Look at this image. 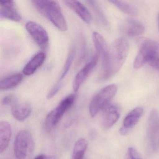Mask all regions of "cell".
<instances>
[{"label":"cell","instance_id":"9c48e42d","mask_svg":"<svg viewBox=\"0 0 159 159\" xmlns=\"http://www.w3.org/2000/svg\"><path fill=\"white\" fill-rule=\"evenodd\" d=\"M98 55H95L90 61L88 62L79 72L77 73L73 80L72 87L73 91L77 93L80 88L83 84L85 82L89 75L92 73L98 60Z\"/></svg>","mask_w":159,"mask_h":159},{"label":"cell","instance_id":"6da1fadb","mask_svg":"<svg viewBox=\"0 0 159 159\" xmlns=\"http://www.w3.org/2000/svg\"><path fill=\"white\" fill-rule=\"evenodd\" d=\"M34 7L59 30L66 31L67 25L60 5L57 2L46 0L32 1Z\"/></svg>","mask_w":159,"mask_h":159},{"label":"cell","instance_id":"e0dca14e","mask_svg":"<svg viewBox=\"0 0 159 159\" xmlns=\"http://www.w3.org/2000/svg\"><path fill=\"white\" fill-rule=\"evenodd\" d=\"M45 58L46 55L43 52L35 55L24 67L23 74L27 76L34 74L36 70L42 66L45 61Z\"/></svg>","mask_w":159,"mask_h":159},{"label":"cell","instance_id":"8992f818","mask_svg":"<svg viewBox=\"0 0 159 159\" xmlns=\"http://www.w3.org/2000/svg\"><path fill=\"white\" fill-rule=\"evenodd\" d=\"M93 40L98 55L101 57L102 60L101 79L108 80L110 50L104 37L100 33L94 32L93 34Z\"/></svg>","mask_w":159,"mask_h":159},{"label":"cell","instance_id":"7a4b0ae2","mask_svg":"<svg viewBox=\"0 0 159 159\" xmlns=\"http://www.w3.org/2000/svg\"><path fill=\"white\" fill-rule=\"evenodd\" d=\"M129 51V44L124 38L117 39L113 43L110 53L108 80L120 69L126 60Z\"/></svg>","mask_w":159,"mask_h":159},{"label":"cell","instance_id":"ac0fdd59","mask_svg":"<svg viewBox=\"0 0 159 159\" xmlns=\"http://www.w3.org/2000/svg\"><path fill=\"white\" fill-rule=\"evenodd\" d=\"M11 136V125L8 122L0 123V151L2 153L9 146Z\"/></svg>","mask_w":159,"mask_h":159},{"label":"cell","instance_id":"3957f363","mask_svg":"<svg viewBox=\"0 0 159 159\" xmlns=\"http://www.w3.org/2000/svg\"><path fill=\"white\" fill-rule=\"evenodd\" d=\"M117 87L115 84L107 85L101 89L91 100L89 110L90 115L94 117L103 109L110 104L111 101L116 95Z\"/></svg>","mask_w":159,"mask_h":159},{"label":"cell","instance_id":"83f0119b","mask_svg":"<svg viewBox=\"0 0 159 159\" xmlns=\"http://www.w3.org/2000/svg\"><path fill=\"white\" fill-rule=\"evenodd\" d=\"M158 26H159V16H158Z\"/></svg>","mask_w":159,"mask_h":159},{"label":"cell","instance_id":"cb8c5ba5","mask_svg":"<svg viewBox=\"0 0 159 159\" xmlns=\"http://www.w3.org/2000/svg\"><path fill=\"white\" fill-rule=\"evenodd\" d=\"M126 159H140L137 152L134 148H128Z\"/></svg>","mask_w":159,"mask_h":159},{"label":"cell","instance_id":"9a60e30c","mask_svg":"<svg viewBox=\"0 0 159 159\" xmlns=\"http://www.w3.org/2000/svg\"><path fill=\"white\" fill-rule=\"evenodd\" d=\"M122 30L127 36L136 37L143 34L145 27L143 24L138 20L129 18L124 22Z\"/></svg>","mask_w":159,"mask_h":159},{"label":"cell","instance_id":"d4e9b609","mask_svg":"<svg viewBox=\"0 0 159 159\" xmlns=\"http://www.w3.org/2000/svg\"><path fill=\"white\" fill-rule=\"evenodd\" d=\"M13 98L11 96H7L4 97L2 100V105L4 106H7V105H10L11 104L12 102H14Z\"/></svg>","mask_w":159,"mask_h":159},{"label":"cell","instance_id":"603a6c76","mask_svg":"<svg viewBox=\"0 0 159 159\" xmlns=\"http://www.w3.org/2000/svg\"><path fill=\"white\" fill-rule=\"evenodd\" d=\"M147 63L159 71V43L153 48L149 56Z\"/></svg>","mask_w":159,"mask_h":159},{"label":"cell","instance_id":"f1b7e54d","mask_svg":"<svg viewBox=\"0 0 159 159\" xmlns=\"http://www.w3.org/2000/svg\"></svg>","mask_w":159,"mask_h":159},{"label":"cell","instance_id":"484cf974","mask_svg":"<svg viewBox=\"0 0 159 159\" xmlns=\"http://www.w3.org/2000/svg\"><path fill=\"white\" fill-rule=\"evenodd\" d=\"M34 159H56V158L53 155L40 154L36 156Z\"/></svg>","mask_w":159,"mask_h":159},{"label":"cell","instance_id":"4fadbf2b","mask_svg":"<svg viewBox=\"0 0 159 159\" xmlns=\"http://www.w3.org/2000/svg\"><path fill=\"white\" fill-rule=\"evenodd\" d=\"M0 15L1 17L14 22H20L21 16L16 7L14 1H1Z\"/></svg>","mask_w":159,"mask_h":159},{"label":"cell","instance_id":"7c38bea8","mask_svg":"<svg viewBox=\"0 0 159 159\" xmlns=\"http://www.w3.org/2000/svg\"><path fill=\"white\" fill-rule=\"evenodd\" d=\"M75 53H76V51L74 48L70 52L66 60V63L64 65L60 77L58 79L57 84H56L54 86L53 88L50 91L47 95V98L48 99H51L53 98L61 89L62 84V81L66 78L70 69V67L73 63V60L75 57Z\"/></svg>","mask_w":159,"mask_h":159},{"label":"cell","instance_id":"52a82bcc","mask_svg":"<svg viewBox=\"0 0 159 159\" xmlns=\"http://www.w3.org/2000/svg\"><path fill=\"white\" fill-rule=\"evenodd\" d=\"M25 28L40 48H46L49 43V36L44 28L36 22L29 21L26 24Z\"/></svg>","mask_w":159,"mask_h":159},{"label":"cell","instance_id":"5b68a950","mask_svg":"<svg viewBox=\"0 0 159 159\" xmlns=\"http://www.w3.org/2000/svg\"><path fill=\"white\" fill-rule=\"evenodd\" d=\"M76 99V95H69L63 98L57 107L48 113L45 121V127L48 130H52L63 117L65 113L73 106Z\"/></svg>","mask_w":159,"mask_h":159},{"label":"cell","instance_id":"2e32d148","mask_svg":"<svg viewBox=\"0 0 159 159\" xmlns=\"http://www.w3.org/2000/svg\"><path fill=\"white\" fill-rule=\"evenodd\" d=\"M64 3L75 12L81 19L86 24L91 23L92 15L85 5L77 1H65Z\"/></svg>","mask_w":159,"mask_h":159},{"label":"cell","instance_id":"d6986e66","mask_svg":"<svg viewBox=\"0 0 159 159\" xmlns=\"http://www.w3.org/2000/svg\"><path fill=\"white\" fill-rule=\"evenodd\" d=\"M24 79L21 73L12 74L2 79L0 82V89L3 91L13 89L20 84Z\"/></svg>","mask_w":159,"mask_h":159},{"label":"cell","instance_id":"5bb4252c","mask_svg":"<svg viewBox=\"0 0 159 159\" xmlns=\"http://www.w3.org/2000/svg\"><path fill=\"white\" fill-rule=\"evenodd\" d=\"M31 112V106L26 101H15L13 103L11 113L15 119L19 121L25 120Z\"/></svg>","mask_w":159,"mask_h":159},{"label":"cell","instance_id":"8fae6325","mask_svg":"<svg viewBox=\"0 0 159 159\" xmlns=\"http://www.w3.org/2000/svg\"><path fill=\"white\" fill-rule=\"evenodd\" d=\"M102 125L106 129L111 128L120 119V110L117 106L109 104L103 110Z\"/></svg>","mask_w":159,"mask_h":159},{"label":"cell","instance_id":"ffe728a7","mask_svg":"<svg viewBox=\"0 0 159 159\" xmlns=\"http://www.w3.org/2000/svg\"><path fill=\"white\" fill-rule=\"evenodd\" d=\"M143 113V108L140 107L131 111L125 118L123 127L128 130L133 128L138 122Z\"/></svg>","mask_w":159,"mask_h":159},{"label":"cell","instance_id":"7402d4cb","mask_svg":"<svg viewBox=\"0 0 159 159\" xmlns=\"http://www.w3.org/2000/svg\"><path fill=\"white\" fill-rule=\"evenodd\" d=\"M109 2L125 13L134 16L137 14L138 12L137 9L136 8V7L128 2L122 1H115V0L110 1Z\"/></svg>","mask_w":159,"mask_h":159},{"label":"cell","instance_id":"44dd1931","mask_svg":"<svg viewBox=\"0 0 159 159\" xmlns=\"http://www.w3.org/2000/svg\"><path fill=\"white\" fill-rule=\"evenodd\" d=\"M88 147V142L84 138L77 140L73 148L72 159H84V154Z\"/></svg>","mask_w":159,"mask_h":159},{"label":"cell","instance_id":"4316f807","mask_svg":"<svg viewBox=\"0 0 159 159\" xmlns=\"http://www.w3.org/2000/svg\"><path fill=\"white\" fill-rule=\"evenodd\" d=\"M128 131H129V130H128V129H125L124 127H122L120 129V132L121 134L122 135H125L128 133Z\"/></svg>","mask_w":159,"mask_h":159},{"label":"cell","instance_id":"ba28073f","mask_svg":"<svg viewBox=\"0 0 159 159\" xmlns=\"http://www.w3.org/2000/svg\"><path fill=\"white\" fill-rule=\"evenodd\" d=\"M159 134V112L153 110L151 112L148 119L147 137L151 148H157V139Z\"/></svg>","mask_w":159,"mask_h":159},{"label":"cell","instance_id":"30bf717a","mask_svg":"<svg viewBox=\"0 0 159 159\" xmlns=\"http://www.w3.org/2000/svg\"><path fill=\"white\" fill-rule=\"evenodd\" d=\"M157 43L155 41L147 40L142 43L134 61V68L139 69L147 64L149 55Z\"/></svg>","mask_w":159,"mask_h":159},{"label":"cell","instance_id":"277c9868","mask_svg":"<svg viewBox=\"0 0 159 159\" xmlns=\"http://www.w3.org/2000/svg\"><path fill=\"white\" fill-rule=\"evenodd\" d=\"M34 139L30 132L22 130L17 134L14 143L16 159H30L34 151Z\"/></svg>","mask_w":159,"mask_h":159}]
</instances>
